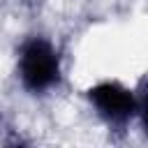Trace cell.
Listing matches in <instances>:
<instances>
[{
    "instance_id": "7a4b0ae2",
    "label": "cell",
    "mask_w": 148,
    "mask_h": 148,
    "mask_svg": "<svg viewBox=\"0 0 148 148\" xmlns=\"http://www.w3.org/2000/svg\"><path fill=\"white\" fill-rule=\"evenodd\" d=\"M86 106L92 116L113 132H123L136 120V88L127 86L123 79L104 76L83 88Z\"/></svg>"
},
{
    "instance_id": "6da1fadb",
    "label": "cell",
    "mask_w": 148,
    "mask_h": 148,
    "mask_svg": "<svg viewBox=\"0 0 148 148\" xmlns=\"http://www.w3.org/2000/svg\"><path fill=\"white\" fill-rule=\"evenodd\" d=\"M14 79L32 99L56 95L65 83V56L58 42L44 32L25 35L14 51Z\"/></svg>"
},
{
    "instance_id": "3957f363",
    "label": "cell",
    "mask_w": 148,
    "mask_h": 148,
    "mask_svg": "<svg viewBox=\"0 0 148 148\" xmlns=\"http://www.w3.org/2000/svg\"><path fill=\"white\" fill-rule=\"evenodd\" d=\"M134 125L148 139V76L136 86V120Z\"/></svg>"
}]
</instances>
